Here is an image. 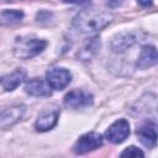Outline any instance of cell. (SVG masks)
Wrapping results in <instances>:
<instances>
[{"instance_id":"cell-1","label":"cell","mask_w":158,"mask_h":158,"mask_svg":"<svg viewBox=\"0 0 158 158\" xmlns=\"http://www.w3.org/2000/svg\"><path fill=\"white\" fill-rule=\"evenodd\" d=\"M114 20V15L109 11L99 9H84L73 19V26L83 33H95L105 28Z\"/></svg>"},{"instance_id":"cell-10","label":"cell","mask_w":158,"mask_h":158,"mask_svg":"<svg viewBox=\"0 0 158 158\" xmlns=\"http://www.w3.org/2000/svg\"><path fill=\"white\" fill-rule=\"evenodd\" d=\"M137 136L142 144H144L148 148H152L156 146L157 141V126L152 121H147L143 125H141L137 128Z\"/></svg>"},{"instance_id":"cell-7","label":"cell","mask_w":158,"mask_h":158,"mask_svg":"<svg viewBox=\"0 0 158 158\" xmlns=\"http://www.w3.org/2000/svg\"><path fill=\"white\" fill-rule=\"evenodd\" d=\"M137 42V33L132 31H123L115 35L110 42V47L115 53H122Z\"/></svg>"},{"instance_id":"cell-5","label":"cell","mask_w":158,"mask_h":158,"mask_svg":"<svg viewBox=\"0 0 158 158\" xmlns=\"http://www.w3.org/2000/svg\"><path fill=\"white\" fill-rule=\"evenodd\" d=\"M102 146V137L96 132H88L79 137L73 149L75 154H85Z\"/></svg>"},{"instance_id":"cell-9","label":"cell","mask_w":158,"mask_h":158,"mask_svg":"<svg viewBox=\"0 0 158 158\" xmlns=\"http://www.w3.org/2000/svg\"><path fill=\"white\" fill-rule=\"evenodd\" d=\"M23 114H25L23 105H14L0 111V128H7L9 126L15 125L19 120L22 118Z\"/></svg>"},{"instance_id":"cell-17","label":"cell","mask_w":158,"mask_h":158,"mask_svg":"<svg viewBox=\"0 0 158 158\" xmlns=\"http://www.w3.org/2000/svg\"><path fill=\"white\" fill-rule=\"evenodd\" d=\"M121 156H122V157H131V158H136V157H143V156H144V153H143L139 148H137V147H135V146H130V147H127L125 151H122Z\"/></svg>"},{"instance_id":"cell-2","label":"cell","mask_w":158,"mask_h":158,"mask_svg":"<svg viewBox=\"0 0 158 158\" xmlns=\"http://www.w3.org/2000/svg\"><path fill=\"white\" fill-rule=\"evenodd\" d=\"M47 46L44 40L33 37H17L14 44V54L20 59H30L40 54Z\"/></svg>"},{"instance_id":"cell-21","label":"cell","mask_w":158,"mask_h":158,"mask_svg":"<svg viewBox=\"0 0 158 158\" xmlns=\"http://www.w3.org/2000/svg\"><path fill=\"white\" fill-rule=\"evenodd\" d=\"M5 1H17V0H5Z\"/></svg>"},{"instance_id":"cell-12","label":"cell","mask_w":158,"mask_h":158,"mask_svg":"<svg viewBox=\"0 0 158 158\" xmlns=\"http://www.w3.org/2000/svg\"><path fill=\"white\" fill-rule=\"evenodd\" d=\"M157 58H158V56H157L156 47L151 46V44H146L142 47L141 53L138 56L137 67L139 69H148L157 63Z\"/></svg>"},{"instance_id":"cell-19","label":"cell","mask_w":158,"mask_h":158,"mask_svg":"<svg viewBox=\"0 0 158 158\" xmlns=\"http://www.w3.org/2000/svg\"><path fill=\"white\" fill-rule=\"evenodd\" d=\"M64 2H68V4H75V5H81V4H85L88 2L89 0H63Z\"/></svg>"},{"instance_id":"cell-3","label":"cell","mask_w":158,"mask_h":158,"mask_svg":"<svg viewBox=\"0 0 158 158\" xmlns=\"http://www.w3.org/2000/svg\"><path fill=\"white\" fill-rule=\"evenodd\" d=\"M70 80V72L63 67H53L46 73V81L53 90H63L67 85H69Z\"/></svg>"},{"instance_id":"cell-14","label":"cell","mask_w":158,"mask_h":158,"mask_svg":"<svg viewBox=\"0 0 158 158\" xmlns=\"http://www.w3.org/2000/svg\"><path fill=\"white\" fill-rule=\"evenodd\" d=\"M100 38L99 37H96V36H94V37H91V38H88L84 43H83V46H81V48L79 49V52H78V57L81 59V60H89V59H91L94 56H96V53L99 52V49H100Z\"/></svg>"},{"instance_id":"cell-20","label":"cell","mask_w":158,"mask_h":158,"mask_svg":"<svg viewBox=\"0 0 158 158\" xmlns=\"http://www.w3.org/2000/svg\"><path fill=\"white\" fill-rule=\"evenodd\" d=\"M122 1H123V0H109L107 4H109L111 7H116V6H120V5L122 4Z\"/></svg>"},{"instance_id":"cell-15","label":"cell","mask_w":158,"mask_h":158,"mask_svg":"<svg viewBox=\"0 0 158 158\" xmlns=\"http://www.w3.org/2000/svg\"><path fill=\"white\" fill-rule=\"evenodd\" d=\"M22 19H23V12L20 10H4L0 14V23L6 26L19 23L21 22Z\"/></svg>"},{"instance_id":"cell-6","label":"cell","mask_w":158,"mask_h":158,"mask_svg":"<svg viewBox=\"0 0 158 158\" xmlns=\"http://www.w3.org/2000/svg\"><path fill=\"white\" fill-rule=\"evenodd\" d=\"M130 135V123L125 118H120L115 121L105 132V137L111 143H121Z\"/></svg>"},{"instance_id":"cell-8","label":"cell","mask_w":158,"mask_h":158,"mask_svg":"<svg viewBox=\"0 0 158 158\" xmlns=\"http://www.w3.org/2000/svg\"><path fill=\"white\" fill-rule=\"evenodd\" d=\"M58 117H59V111L57 109H46L37 116L35 127L40 132L49 131L57 125Z\"/></svg>"},{"instance_id":"cell-4","label":"cell","mask_w":158,"mask_h":158,"mask_svg":"<svg viewBox=\"0 0 158 158\" xmlns=\"http://www.w3.org/2000/svg\"><path fill=\"white\" fill-rule=\"evenodd\" d=\"M94 98L89 91L81 89H74L64 96V105L69 109H84L93 104Z\"/></svg>"},{"instance_id":"cell-18","label":"cell","mask_w":158,"mask_h":158,"mask_svg":"<svg viewBox=\"0 0 158 158\" xmlns=\"http://www.w3.org/2000/svg\"><path fill=\"white\" fill-rule=\"evenodd\" d=\"M137 2H138L141 6H143V7H149V6H152V4H153L152 0H137Z\"/></svg>"},{"instance_id":"cell-11","label":"cell","mask_w":158,"mask_h":158,"mask_svg":"<svg viewBox=\"0 0 158 158\" xmlns=\"http://www.w3.org/2000/svg\"><path fill=\"white\" fill-rule=\"evenodd\" d=\"M26 70L23 68H16L14 72H11L10 74L4 75L0 79V84L4 88L5 91H12L15 90L26 78Z\"/></svg>"},{"instance_id":"cell-13","label":"cell","mask_w":158,"mask_h":158,"mask_svg":"<svg viewBox=\"0 0 158 158\" xmlns=\"http://www.w3.org/2000/svg\"><path fill=\"white\" fill-rule=\"evenodd\" d=\"M25 91L31 96H51L52 91L47 81L33 78L25 84Z\"/></svg>"},{"instance_id":"cell-16","label":"cell","mask_w":158,"mask_h":158,"mask_svg":"<svg viewBox=\"0 0 158 158\" xmlns=\"http://www.w3.org/2000/svg\"><path fill=\"white\" fill-rule=\"evenodd\" d=\"M53 21H54V16L49 11L42 10V11H38L36 15V22L41 26H49L53 23Z\"/></svg>"}]
</instances>
